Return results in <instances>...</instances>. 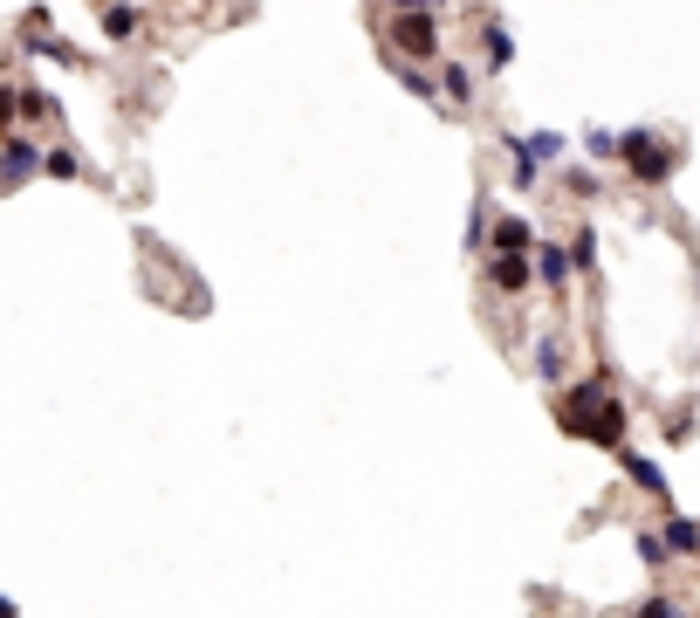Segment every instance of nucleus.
Returning <instances> with one entry per match:
<instances>
[{
  "label": "nucleus",
  "instance_id": "ddd939ff",
  "mask_svg": "<svg viewBox=\"0 0 700 618\" xmlns=\"http://www.w3.org/2000/svg\"><path fill=\"white\" fill-rule=\"evenodd\" d=\"M535 379H550V385L563 379V344H556V337H543V344H535Z\"/></svg>",
  "mask_w": 700,
  "mask_h": 618
},
{
  "label": "nucleus",
  "instance_id": "9b49d317",
  "mask_svg": "<svg viewBox=\"0 0 700 618\" xmlns=\"http://www.w3.org/2000/svg\"><path fill=\"white\" fill-rule=\"evenodd\" d=\"M625 474H632V488H645V494H667V474H659V461H645V453H625Z\"/></svg>",
  "mask_w": 700,
  "mask_h": 618
},
{
  "label": "nucleus",
  "instance_id": "1a4fd4ad",
  "mask_svg": "<svg viewBox=\"0 0 700 618\" xmlns=\"http://www.w3.org/2000/svg\"><path fill=\"white\" fill-rule=\"evenodd\" d=\"M529 241H535V227L529 220H494V247H502V255H529Z\"/></svg>",
  "mask_w": 700,
  "mask_h": 618
},
{
  "label": "nucleus",
  "instance_id": "20e7f679",
  "mask_svg": "<svg viewBox=\"0 0 700 618\" xmlns=\"http://www.w3.org/2000/svg\"><path fill=\"white\" fill-rule=\"evenodd\" d=\"M34 165H41V151L28 138H8V145H0V186H21Z\"/></svg>",
  "mask_w": 700,
  "mask_h": 618
},
{
  "label": "nucleus",
  "instance_id": "6e6552de",
  "mask_svg": "<svg viewBox=\"0 0 700 618\" xmlns=\"http://www.w3.org/2000/svg\"><path fill=\"white\" fill-rule=\"evenodd\" d=\"M535 275H543L550 288H563L570 282V255H563V247H550V241H535Z\"/></svg>",
  "mask_w": 700,
  "mask_h": 618
},
{
  "label": "nucleus",
  "instance_id": "4468645a",
  "mask_svg": "<svg viewBox=\"0 0 700 618\" xmlns=\"http://www.w3.org/2000/svg\"><path fill=\"white\" fill-rule=\"evenodd\" d=\"M509 151H515V186H535V165H543V158L529 151V138H509Z\"/></svg>",
  "mask_w": 700,
  "mask_h": 618
},
{
  "label": "nucleus",
  "instance_id": "0eeeda50",
  "mask_svg": "<svg viewBox=\"0 0 700 618\" xmlns=\"http://www.w3.org/2000/svg\"><path fill=\"white\" fill-rule=\"evenodd\" d=\"M667 550L673 557H700V522L693 516H667Z\"/></svg>",
  "mask_w": 700,
  "mask_h": 618
},
{
  "label": "nucleus",
  "instance_id": "412c9836",
  "mask_svg": "<svg viewBox=\"0 0 700 618\" xmlns=\"http://www.w3.org/2000/svg\"><path fill=\"white\" fill-rule=\"evenodd\" d=\"M487 56H494V62H509V56H515V41H509L502 28H487Z\"/></svg>",
  "mask_w": 700,
  "mask_h": 618
},
{
  "label": "nucleus",
  "instance_id": "6ab92c4d",
  "mask_svg": "<svg viewBox=\"0 0 700 618\" xmlns=\"http://www.w3.org/2000/svg\"><path fill=\"white\" fill-rule=\"evenodd\" d=\"M584 145H591V158H618V131H591Z\"/></svg>",
  "mask_w": 700,
  "mask_h": 618
},
{
  "label": "nucleus",
  "instance_id": "aec40b11",
  "mask_svg": "<svg viewBox=\"0 0 700 618\" xmlns=\"http://www.w3.org/2000/svg\"><path fill=\"white\" fill-rule=\"evenodd\" d=\"M41 165H49V173H56V179H76V151H49V158H41Z\"/></svg>",
  "mask_w": 700,
  "mask_h": 618
},
{
  "label": "nucleus",
  "instance_id": "f3484780",
  "mask_svg": "<svg viewBox=\"0 0 700 618\" xmlns=\"http://www.w3.org/2000/svg\"><path fill=\"white\" fill-rule=\"evenodd\" d=\"M529 151L543 158V165H556V158H563V138H556V131H535V138H529Z\"/></svg>",
  "mask_w": 700,
  "mask_h": 618
},
{
  "label": "nucleus",
  "instance_id": "dca6fc26",
  "mask_svg": "<svg viewBox=\"0 0 700 618\" xmlns=\"http://www.w3.org/2000/svg\"><path fill=\"white\" fill-rule=\"evenodd\" d=\"M591 262H598V234L584 227V234H576V241H570V268H591Z\"/></svg>",
  "mask_w": 700,
  "mask_h": 618
},
{
  "label": "nucleus",
  "instance_id": "a211bd4d",
  "mask_svg": "<svg viewBox=\"0 0 700 618\" xmlns=\"http://www.w3.org/2000/svg\"><path fill=\"white\" fill-rule=\"evenodd\" d=\"M639 557H645V563H667L673 550H667V536H645V529H639Z\"/></svg>",
  "mask_w": 700,
  "mask_h": 618
},
{
  "label": "nucleus",
  "instance_id": "f257e3e1",
  "mask_svg": "<svg viewBox=\"0 0 700 618\" xmlns=\"http://www.w3.org/2000/svg\"><path fill=\"white\" fill-rule=\"evenodd\" d=\"M618 158H625L645 186H667V179H673V165H680V151H667L652 131H625V138H618Z\"/></svg>",
  "mask_w": 700,
  "mask_h": 618
},
{
  "label": "nucleus",
  "instance_id": "4be33fe9",
  "mask_svg": "<svg viewBox=\"0 0 700 618\" xmlns=\"http://www.w3.org/2000/svg\"><path fill=\"white\" fill-rule=\"evenodd\" d=\"M481 234H487V206H474V214H467V247H481Z\"/></svg>",
  "mask_w": 700,
  "mask_h": 618
},
{
  "label": "nucleus",
  "instance_id": "9d476101",
  "mask_svg": "<svg viewBox=\"0 0 700 618\" xmlns=\"http://www.w3.org/2000/svg\"><path fill=\"white\" fill-rule=\"evenodd\" d=\"M131 35H138V8H131V0L103 8V41H131Z\"/></svg>",
  "mask_w": 700,
  "mask_h": 618
},
{
  "label": "nucleus",
  "instance_id": "423d86ee",
  "mask_svg": "<svg viewBox=\"0 0 700 618\" xmlns=\"http://www.w3.org/2000/svg\"><path fill=\"white\" fill-rule=\"evenodd\" d=\"M598 399H604V392H598V379H591V385H576V392H570L563 405H556V420H563V433H576V426H584V412H591Z\"/></svg>",
  "mask_w": 700,
  "mask_h": 618
},
{
  "label": "nucleus",
  "instance_id": "2eb2a0df",
  "mask_svg": "<svg viewBox=\"0 0 700 618\" xmlns=\"http://www.w3.org/2000/svg\"><path fill=\"white\" fill-rule=\"evenodd\" d=\"M440 82H446V97H453V104H467V97H474V69H461V62H453Z\"/></svg>",
  "mask_w": 700,
  "mask_h": 618
},
{
  "label": "nucleus",
  "instance_id": "5701e85b",
  "mask_svg": "<svg viewBox=\"0 0 700 618\" xmlns=\"http://www.w3.org/2000/svg\"><path fill=\"white\" fill-rule=\"evenodd\" d=\"M392 8H433V0H392Z\"/></svg>",
  "mask_w": 700,
  "mask_h": 618
},
{
  "label": "nucleus",
  "instance_id": "b1692460",
  "mask_svg": "<svg viewBox=\"0 0 700 618\" xmlns=\"http://www.w3.org/2000/svg\"><path fill=\"white\" fill-rule=\"evenodd\" d=\"M0 611H14V605H8V598H0Z\"/></svg>",
  "mask_w": 700,
  "mask_h": 618
},
{
  "label": "nucleus",
  "instance_id": "39448f33",
  "mask_svg": "<svg viewBox=\"0 0 700 618\" xmlns=\"http://www.w3.org/2000/svg\"><path fill=\"white\" fill-rule=\"evenodd\" d=\"M529 275H535L529 255H494V262H487V282H494V288H509V296H515V288H529Z\"/></svg>",
  "mask_w": 700,
  "mask_h": 618
},
{
  "label": "nucleus",
  "instance_id": "f03ea898",
  "mask_svg": "<svg viewBox=\"0 0 700 618\" xmlns=\"http://www.w3.org/2000/svg\"><path fill=\"white\" fill-rule=\"evenodd\" d=\"M392 41H398L405 56L433 62V56H440V21H433V8H398V21H392Z\"/></svg>",
  "mask_w": 700,
  "mask_h": 618
},
{
  "label": "nucleus",
  "instance_id": "7ed1b4c3",
  "mask_svg": "<svg viewBox=\"0 0 700 618\" xmlns=\"http://www.w3.org/2000/svg\"><path fill=\"white\" fill-rule=\"evenodd\" d=\"M576 440H591V447H618V440H625V405H618V399H598V405L584 412V426H576Z\"/></svg>",
  "mask_w": 700,
  "mask_h": 618
},
{
  "label": "nucleus",
  "instance_id": "f8f14e48",
  "mask_svg": "<svg viewBox=\"0 0 700 618\" xmlns=\"http://www.w3.org/2000/svg\"><path fill=\"white\" fill-rule=\"evenodd\" d=\"M398 82H405V97H426V104H440V82H433V69L405 62V69H398Z\"/></svg>",
  "mask_w": 700,
  "mask_h": 618
}]
</instances>
